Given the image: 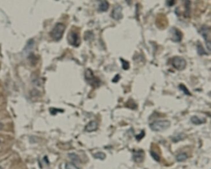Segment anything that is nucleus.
<instances>
[{
	"mask_svg": "<svg viewBox=\"0 0 211 169\" xmlns=\"http://www.w3.org/2000/svg\"><path fill=\"white\" fill-rule=\"evenodd\" d=\"M171 125V122L168 120H157L149 124V128L151 130L156 132L159 131H163L168 128H169Z\"/></svg>",
	"mask_w": 211,
	"mask_h": 169,
	"instance_id": "f257e3e1",
	"label": "nucleus"
},
{
	"mask_svg": "<svg viewBox=\"0 0 211 169\" xmlns=\"http://www.w3.org/2000/svg\"><path fill=\"white\" fill-rule=\"evenodd\" d=\"M66 29V26L62 23H57L55 24L54 28H53L52 32H51V37L54 41H59L65 33Z\"/></svg>",
	"mask_w": 211,
	"mask_h": 169,
	"instance_id": "f03ea898",
	"label": "nucleus"
},
{
	"mask_svg": "<svg viewBox=\"0 0 211 169\" xmlns=\"http://www.w3.org/2000/svg\"><path fill=\"white\" fill-rule=\"evenodd\" d=\"M67 40L69 44L74 47H78L81 44L79 33L75 30H71L68 34Z\"/></svg>",
	"mask_w": 211,
	"mask_h": 169,
	"instance_id": "7ed1b4c3",
	"label": "nucleus"
},
{
	"mask_svg": "<svg viewBox=\"0 0 211 169\" xmlns=\"http://www.w3.org/2000/svg\"><path fill=\"white\" fill-rule=\"evenodd\" d=\"M172 65L177 70L182 71L185 70L186 67V61L182 57L180 56H175L172 59Z\"/></svg>",
	"mask_w": 211,
	"mask_h": 169,
	"instance_id": "20e7f679",
	"label": "nucleus"
},
{
	"mask_svg": "<svg viewBox=\"0 0 211 169\" xmlns=\"http://www.w3.org/2000/svg\"><path fill=\"white\" fill-rule=\"evenodd\" d=\"M199 33L201 34L203 38L204 39L205 44H206L207 48L209 51H210V31L209 27H208L206 25H204L201 26V28L199 29Z\"/></svg>",
	"mask_w": 211,
	"mask_h": 169,
	"instance_id": "39448f33",
	"label": "nucleus"
},
{
	"mask_svg": "<svg viewBox=\"0 0 211 169\" xmlns=\"http://www.w3.org/2000/svg\"><path fill=\"white\" fill-rule=\"evenodd\" d=\"M85 79L93 87H98L100 85V81L96 77L93 72L90 69H87L85 71Z\"/></svg>",
	"mask_w": 211,
	"mask_h": 169,
	"instance_id": "423d86ee",
	"label": "nucleus"
},
{
	"mask_svg": "<svg viewBox=\"0 0 211 169\" xmlns=\"http://www.w3.org/2000/svg\"><path fill=\"white\" fill-rule=\"evenodd\" d=\"M169 33L171 34V41L173 42H180L183 39V34L182 31H181L179 29L175 27L171 28L169 31Z\"/></svg>",
	"mask_w": 211,
	"mask_h": 169,
	"instance_id": "0eeeda50",
	"label": "nucleus"
},
{
	"mask_svg": "<svg viewBox=\"0 0 211 169\" xmlns=\"http://www.w3.org/2000/svg\"><path fill=\"white\" fill-rule=\"evenodd\" d=\"M111 17L116 20H119L122 19L123 18V14H122V7L121 5H116V6L114 7L113 11L111 12Z\"/></svg>",
	"mask_w": 211,
	"mask_h": 169,
	"instance_id": "6e6552de",
	"label": "nucleus"
},
{
	"mask_svg": "<svg viewBox=\"0 0 211 169\" xmlns=\"http://www.w3.org/2000/svg\"><path fill=\"white\" fill-rule=\"evenodd\" d=\"M156 25L160 29H164L168 26L167 18L164 14H159L156 19Z\"/></svg>",
	"mask_w": 211,
	"mask_h": 169,
	"instance_id": "1a4fd4ad",
	"label": "nucleus"
},
{
	"mask_svg": "<svg viewBox=\"0 0 211 169\" xmlns=\"http://www.w3.org/2000/svg\"><path fill=\"white\" fill-rule=\"evenodd\" d=\"M144 157H145V153L142 150H135L133 154V159L135 162L137 163L143 162Z\"/></svg>",
	"mask_w": 211,
	"mask_h": 169,
	"instance_id": "9d476101",
	"label": "nucleus"
},
{
	"mask_svg": "<svg viewBox=\"0 0 211 169\" xmlns=\"http://www.w3.org/2000/svg\"><path fill=\"white\" fill-rule=\"evenodd\" d=\"M98 126V122L95 121V120H92V121H90L89 124L85 126V130H86L87 132H92V131H95L97 130Z\"/></svg>",
	"mask_w": 211,
	"mask_h": 169,
	"instance_id": "9b49d317",
	"label": "nucleus"
},
{
	"mask_svg": "<svg viewBox=\"0 0 211 169\" xmlns=\"http://www.w3.org/2000/svg\"><path fill=\"white\" fill-rule=\"evenodd\" d=\"M190 121L194 125H201L202 124H205L207 122V120L205 118L200 119L199 117L197 116H192L190 119Z\"/></svg>",
	"mask_w": 211,
	"mask_h": 169,
	"instance_id": "f8f14e48",
	"label": "nucleus"
},
{
	"mask_svg": "<svg viewBox=\"0 0 211 169\" xmlns=\"http://www.w3.org/2000/svg\"><path fill=\"white\" fill-rule=\"evenodd\" d=\"M185 12H184V17L185 18H188L190 15V10H191V2L190 1H185Z\"/></svg>",
	"mask_w": 211,
	"mask_h": 169,
	"instance_id": "ddd939ff",
	"label": "nucleus"
},
{
	"mask_svg": "<svg viewBox=\"0 0 211 169\" xmlns=\"http://www.w3.org/2000/svg\"><path fill=\"white\" fill-rule=\"evenodd\" d=\"M109 4L108 1H102L99 5L98 7V10L101 12H105L109 9Z\"/></svg>",
	"mask_w": 211,
	"mask_h": 169,
	"instance_id": "4468645a",
	"label": "nucleus"
},
{
	"mask_svg": "<svg viewBox=\"0 0 211 169\" xmlns=\"http://www.w3.org/2000/svg\"><path fill=\"white\" fill-rule=\"evenodd\" d=\"M197 52L199 55L200 56L208 55V53L205 50L204 48L203 47V46L201 45V43H199L198 44H197Z\"/></svg>",
	"mask_w": 211,
	"mask_h": 169,
	"instance_id": "2eb2a0df",
	"label": "nucleus"
},
{
	"mask_svg": "<svg viewBox=\"0 0 211 169\" xmlns=\"http://www.w3.org/2000/svg\"><path fill=\"white\" fill-rule=\"evenodd\" d=\"M188 155L186 153H181L176 156V160L178 162H183L187 159Z\"/></svg>",
	"mask_w": 211,
	"mask_h": 169,
	"instance_id": "dca6fc26",
	"label": "nucleus"
},
{
	"mask_svg": "<svg viewBox=\"0 0 211 169\" xmlns=\"http://www.w3.org/2000/svg\"><path fill=\"white\" fill-rule=\"evenodd\" d=\"M68 157L70 158L71 160L73 162L80 163V161H81V159H80L79 157L77 154H74V153H70V154H68Z\"/></svg>",
	"mask_w": 211,
	"mask_h": 169,
	"instance_id": "f3484780",
	"label": "nucleus"
},
{
	"mask_svg": "<svg viewBox=\"0 0 211 169\" xmlns=\"http://www.w3.org/2000/svg\"><path fill=\"white\" fill-rule=\"evenodd\" d=\"M179 89L182 91V92L185 94V95L192 96V94L190 93V92L189 90L187 88V87H186L184 84H180L179 85Z\"/></svg>",
	"mask_w": 211,
	"mask_h": 169,
	"instance_id": "a211bd4d",
	"label": "nucleus"
},
{
	"mask_svg": "<svg viewBox=\"0 0 211 169\" xmlns=\"http://www.w3.org/2000/svg\"><path fill=\"white\" fill-rule=\"evenodd\" d=\"M120 61H121L122 63V68L125 70H129V68H130V63L129 62H128L126 60H124V59L122 58H120Z\"/></svg>",
	"mask_w": 211,
	"mask_h": 169,
	"instance_id": "6ab92c4d",
	"label": "nucleus"
},
{
	"mask_svg": "<svg viewBox=\"0 0 211 169\" xmlns=\"http://www.w3.org/2000/svg\"><path fill=\"white\" fill-rule=\"evenodd\" d=\"M94 157L97 159L104 160L106 158V154L102 152H99L94 154Z\"/></svg>",
	"mask_w": 211,
	"mask_h": 169,
	"instance_id": "aec40b11",
	"label": "nucleus"
},
{
	"mask_svg": "<svg viewBox=\"0 0 211 169\" xmlns=\"http://www.w3.org/2000/svg\"><path fill=\"white\" fill-rule=\"evenodd\" d=\"M150 154L151 155V157L153 158L154 160H155L156 161H157V162H159L160 161V159H161V157H160L159 154H157V153H156L155 152L153 151V150H151V151L150 152Z\"/></svg>",
	"mask_w": 211,
	"mask_h": 169,
	"instance_id": "412c9836",
	"label": "nucleus"
},
{
	"mask_svg": "<svg viewBox=\"0 0 211 169\" xmlns=\"http://www.w3.org/2000/svg\"><path fill=\"white\" fill-rule=\"evenodd\" d=\"M94 38V34L91 31H87L85 34V39L86 41H89V40H91Z\"/></svg>",
	"mask_w": 211,
	"mask_h": 169,
	"instance_id": "4be33fe9",
	"label": "nucleus"
},
{
	"mask_svg": "<svg viewBox=\"0 0 211 169\" xmlns=\"http://www.w3.org/2000/svg\"><path fill=\"white\" fill-rule=\"evenodd\" d=\"M66 169H79L76 165L72 163H66L65 165Z\"/></svg>",
	"mask_w": 211,
	"mask_h": 169,
	"instance_id": "5701e85b",
	"label": "nucleus"
},
{
	"mask_svg": "<svg viewBox=\"0 0 211 169\" xmlns=\"http://www.w3.org/2000/svg\"><path fill=\"white\" fill-rule=\"evenodd\" d=\"M144 136H145V132H144V130H142L139 134H138V135H136V139H137L138 141H140L142 139H143L144 137Z\"/></svg>",
	"mask_w": 211,
	"mask_h": 169,
	"instance_id": "b1692460",
	"label": "nucleus"
},
{
	"mask_svg": "<svg viewBox=\"0 0 211 169\" xmlns=\"http://www.w3.org/2000/svg\"><path fill=\"white\" fill-rule=\"evenodd\" d=\"M183 134H180V135H178L177 136L175 137H173L172 140L173 142H175V143H176V142H178L179 141L181 140H182L183 139Z\"/></svg>",
	"mask_w": 211,
	"mask_h": 169,
	"instance_id": "393cba45",
	"label": "nucleus"
},
{
	"mask_svg": "<svg viewBox=\"0 0 211 169\" xmlns=\"http://www.w3.org/2000/svg\"><path fill=\"white\" fill-rule=\"evenodd\" d=\"M176 1H174V0H169V1H166V3L167 6L168 7H172L175 4Z\"/></svg>",
	"mask_w": 211,
	"mask_h": 169,
	"instance_id": "a878e982",
	"label": "nucleus"
},
{
	"mask_svg": "<svg viewBox=\"0 0 211 169\" xmlns=\"http://www.w3.org/2000/svg\"><path fill=\"white\" fill-rule=\"evenodd\" d=\"M120 78H121V77H120V74H117V75H116L115 76H114V77L113 79V83H117L120 79Z\"/></svg>",
	"mask_w": 211,
	"mask_h": 169,
	"instance_id": "bb28decb",
	"label": "nucleus"
},
{
	"mask_svg": "<svg viewBox=\"0 0 211 169\" xmlns=\"http://www.w3.org/2000/svg\"><path fill=\"white\" fill-rule=\"evenodd\" d=\"M3 125L2 123L0 122V130H1V129L3 128Z\"/></svg>",
	"mask_w": 211,
	"mask_h": 169,
	"instance_id": "cd10ccee",
	"label": "nucleus"
},
{
	"mask_svg": "<svg viewBox=\"0 0 211 169\" xmlns=\"http://www.w3.org/2000/svg\"><path fill=\"white\" fill-rule=\"evenodd\" d=\"M0 169H3V168H2V167H0Z\"/></svg>",
	"mask_w": 211,
	"mask_h": 169,
	"instance_id": "c85d7f7f",
	"label": "nucleus"
},
{
	"mask_svg": "<svg viewBox=\"0 0 211 169\" xmlns=\"http://www.w3.org/2000/svg\"><path fill=\"white\" fill-rule=\"evenodd\" d=\"M0 143H1V141H0Z\"/></svg>",
	"mask_w": 211,
	"mask_h": 169,
	"instance_id": "c756f323",
	"label": "nucleus"
}]
</instances>
